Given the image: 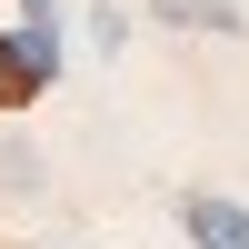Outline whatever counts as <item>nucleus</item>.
Segmentation results:
<instances>
[{"label":"nucleus","instance_id":"1","mask_svg":"<svg viewBox=\"0 0 249 249\" xmlns=\"http://www.w3.org/2000/svg\"><path fill=\"white\" fill-rule=\"evenodd\" d=\"M50 80H60V40H40V30H0V110H30Z\"/></svg>","mask_w":249,"mask_h":249},{"label":"nucleus","instance_id":"4","mask_svg":"<svg viewBox=\"0 0 249 249\" xmlns=\"http://www.w3.org/2000/svg\"><path fill=\"white\" fill-rule=\"evenodd\" d=\"M90 40H100V50H130V10H120V0H100V10H90Z\"/></svg>","mask_w":249,"mask_h":249},{"label":"nucleus","instance_id":"3","mask_svg":"<svg viewBox=\"0 0 249 249\" xmlns=\"http://www.w3.org/2000/svg\"><path fill=\"white\" fill-rule=\"evenodd\" d=\"M150 10L170 20V30H219V40H239V30H249L239 0H150Z\"/></svg>","mask_w":249,"mask_h":249},{"label":"nucleus","instance_id":"2","mask_svg":"<svg viewBox=\"0 0 249 249\" xmlns=\"http://www.w3.org/2000/svg\"><path fill=\"white\" fill-rule=\"evenodd\" d=\"M179 230H190V249H249V210L219 190H190L179 199Z\"/></svg>","mask_w":249,"mask_h":249},{"label":"nucleus","instance_id":"5","mask_svg":"<svg viewBox=\"0 0 249 249\" xmlns=\"http://www.w3.org/2000/svg\"><path fill=\"white\" fill-rule=\"evenodd\" d=\"M20 30H40V40H60V0H20Z\"/></svg>","mask_w":249,"mask_h":249}]
</instances>
